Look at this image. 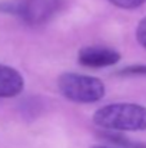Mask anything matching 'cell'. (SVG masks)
Returning <instances> with one entry per match:
<instances>
[{"instance_id":"cell-6","label":"cell","mask_w":146,"mask_h":148,"mask_svg":"<svg viewBox=\"0 0 146 148\" xmlns=\"http://www.w3.org/2000/svg\"><path fill=\"white\" fill-rule=\"evenodd\" d=\"M103 137L110 141V143H115V144H119V145H123V147H130V148H146V144H141V143H133L130 141L129 138L126 137H122L119 134H113V132H109V134H103Z\"/></svg>"},{"instance_id":"cell-5","label":"cell","mask_w":146,"mask_h":148,"mask_svg":"<svg viewBox=\"0 0 146 148\" xmlns=\"http://www.w3.org/2000/svg\"><path fill=\"white\" fill-rule=\"evenodd\" d=\"M24 79L12 66L0 65V98H14L22 94Z\"/></svg>"},{"instance_id":"cell-8","label":"cell","mask_w":146,"mask_h":148,"mask_svg":"<svg viewBox=\"0 0 146 148\" xmlns=\"http://www.w3.org/2000/svg\"><path fill=\"white\" fill-rule=\"evenodd\" d=\"M113 6L120 9H136L146 3V0H109Z\"/></svg>"},{"instance_id":"cell-1","label":"cell","mask_w":146,"mask_h":148,"mask_svg":"<svg viewBox=\"0 0 146 148\" xmlns=\"http://www.w3.org/2000/svg\"><path fill=\"white\" fill-rule=\"evenodd\" d=\"M93 122L107 131H145L146 106L132 102H116L99 108Z\"/></svg>"},{"instance_id":"cell-2","label":"cell","mask_w":146,"mask_h":148,"mask_svg":"<svg viewBox=\"0 0 146 148\" xmlns=\"http://www.w3.org/2000/svg\"><path fill=\"white\" fill-rule=\"evenodd\" d=\"M57 86L65 98L76 103H93L105 97V84L95 76L82 73H63Z\"/></svg>"},{"instance_id":"cell-10","label":"cell","mask_w":146,"mask_h":148,"mask_svg":"<svg viewBox=\"0 0 146 148\" xmlns=\"http://www.w3.org/2000/svg\"><path fill=\"white\" fill-rule=\"evenodd\" d=\"M92 148H110V147H103V145H96V147H92Z\"/></svg>"},{"instance_id":"cell-4","label":"cell","mask_w":146,"mask_h":148,"mask_svg":"<svg viewBox=\"0 0 146 148\" xmlns=\"http://www.w3.org/2000/svg\"><path fill=\"white\" fill-rule=\"evenodd\" d=\"M77 60L86 68H106L120 60V53L107 46H85L79 50Z\"/></svg>"},{"instance_id":"cell-9","label":"cell","mask_w":146,"mask_h":148,"mask_svg":"<svg viewBox=\"0 0 146 148\" xmlns=\"http://www.w3.org/2000/svg\"><path fill=\"white\" fill-rule=\"evenodd\" d=\"M136 39L139 42L141 46H143L146 49V17H143L139 25H138V29H136Z\"/></svg>"},{"instance_id":"cell-7","label":"cell","mask_w":146,"mask_h":148,"mask_svg":"<svg viewBox=\"0 0 146 148\" xmlns=\"http://www.w3.org/2000/svg\"><path fill=\"white\" fill-rule=\"evenodd\" d=\"M122 76H146V65H133L119 72Z\"/></svg>"},{"instance_id":"cell-3","label":"cell","mask_w":146,"mask_h":148,"mask_svg":"<svg viewBox=\"0 0 146 148\" xmlns=\"http://www.w3.org/2000/svg\"><path fill=\"white\" fill-rule=\"evenodd\" d=\"M63 0H19L16 13L30 26L48 23L60 10Z\"/></svg>"}]
</instances>
